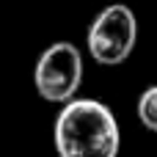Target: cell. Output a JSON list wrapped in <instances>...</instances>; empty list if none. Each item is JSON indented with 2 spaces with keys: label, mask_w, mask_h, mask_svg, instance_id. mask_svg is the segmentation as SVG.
<instances>
[{
  "label": "cell",
  "mask_w": 157,
  "mask_h": 157,
  "mask_svg": "<svg viewBox=\"0 0 157 157\" xmlns=\"http://www.w3.org/2000/svg\"><path fill=\"white\" fill-rule=\"evenodd\" d=\"M52 141L58 157H119L121 130L105 102L75 97L61 105Z\"/></svg>",
  "instance_id": "obj_1"
},
{
  "label": "cell",
  "mask_w": 157,
  "mask_h": 157,
  "mask_svg": "<svg viewBox=\"0 0 157 157\" xmlns=\"http://www.w3.org/2000/svg\"><path fill=\"white\" fill-rule=\"evenodd\" d=\"M138 44V17L124 3L105 6L88 25L86 47L99 66L124 63Z\"/></svg>",
  "instance_id": "obj_2"
},
{
  "label": "cell",
  "mask_w": 157,
  "mask_h": 157,
  "mask_svg": "<svg viewBox=\"0 0 157 157\" xmlns=\"http://www.w3.org/2000/svg\"><path fill=\"white\" fill-rule=\"evenodd\" d=\"M83 86V52L72 41L50 44L33 66V88L44 102L66 105Z\"/></svg>",
  "instance_id": "obj_3"
},
{
  "label": "cell",
  "mask_w": 157,
  "mask_h": 157,
  "mask_svg": "<svg viewBox=\"0 0 157 157\" xmlns=\"http://www.w3.org/2000/svg\"><path fill=\"white\" fill-rule=\"evenodd\" d=\"M138 121L149 130V132H157V86H149L141 97H138Z\"/></svg>",
  "instance_id": "obj_4"
}]
</instances>
